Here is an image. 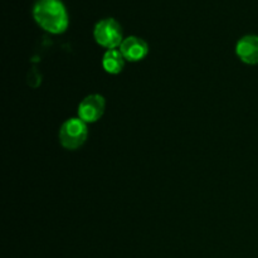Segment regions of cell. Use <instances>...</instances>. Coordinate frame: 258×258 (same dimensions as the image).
<instances>
[{
  "instance_id": "obj_5",
  "label": "cell",
  "mask_w": 258,
  "mask_h": 258,
  "mask_svg": "<svg viewBox=\"0 0 258 258\" xmlns=\"http://www.w3.org/2000/svg\"><path fill=\"white\" fill-rule=\"evenodd\" d=\"M120 52L122 53L123 58L130 62H139L144 59L149 53V45L141 38L131 35L125 38L120 45Z\"/></svg>"
},
{
  "instance_id": "obj_7",
  "label": "cell",
  "mask_w": 258,
  "mask_h": 258,
  "mask_svg": "<svg viewBox=\"0 0 258 258\" xmlns=\"http://www.w3.org/2000/svg\"><path fill=\"white\" fill-rule=\"evenodd\" d=\"M125 60L120 49H108L102 58L103 70L110 75H118L123 70Z\"/></svg>"
},
{
  "instance_id": "obj_2",
  "label": "cell",
  "mask_w": 258,
  "mask_h": 258,
  "mask_svg": "<svg viewBox=\"0 0 258 258\" xmlns=\"http://www.w3.org/2000/svg\"><path fill=\"white\" fill-rule=\"evenodd\" d=\"M59 143L68 150H76L86 143L88 136L87 125L80 117L68 118L59 128Z\"/></svg>"
},
{
  "instance_id": "obj_4",
  "label": "cell",
  "mask_w": 258,
  "mask_h": 258,
  "mask_svg": "<svg viewBox=\"0 0 258 258\" xmlns=\"http://www.w3.org/2000/svg\"><path fill=\"white\" fill-rule=\"evenodd\" d=\"M105 98L101 95L87 96L78 106V117L86 123L96 122L105 112Z\"/></svg>"
},
{
  "instance_id": "obj_3",
  "label": "cell",
  "mask_w": 258,
  "mask_h": 258,
  "mask_svg": "<svg viewBox=\"0 0 258 258\" xmlns=\"http://www.w3.org/2000/svg\"><path fill=\"white\" fill-rule=\"evenodd\" d=\"M96 42L107 49H116L122 43V29L120 23L113 18H106L96 23L93 28Z\"/></svg>"
},
{
  "instance_id": "obj_1",
  "label": "cell",
  "mask_w": 258,
  "mask_h": 258,
  "mask_svg": "<svg viewBox=\"0 0 258 258\" xmlns=\"http://www.w3.org/2000/svg\"><path fill=\"white\" fill-rule=\"evenodd\" d=\"M32 13L37 24L50 34H62L70 24L62 0H35Z\"/></svg>"
},
{
  "instance_id": "obj_6",
  "label": "cell",
  "mask_w": 258,
  "mask_h": 258,
  "mask_svg": "<svg viewBox=\"0 0 258 258\" xmlns=\"http://www.w3.org/2000/svg\"><path fill=\"white\" fill-rule=\"evenodd\" d=\"M236 53L242 62L258 64V35L248 34L242 37L236 45Z\"/></svg>"
}]
</instances>
